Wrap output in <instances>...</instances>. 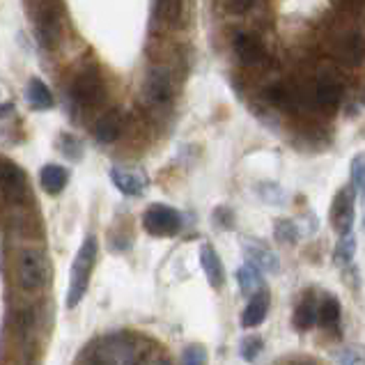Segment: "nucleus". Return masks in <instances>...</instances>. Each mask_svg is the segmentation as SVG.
I'll use <instances>...</instances> for the list:
<instances>
[{
    "instance_id": "nucleus-31",
    "label": "nucleus",
    "mask_w": 365,
    "mask_h": 365,
    "mask_svg": "<svg viewBox=\"0 0 365 365\" xmlns=\"http://www.w3.org/2000/svg\"><path fill=\"white\" fill-rule=\"evenodd\" d=\"M214 216H216V225H221V227H225V230H232L235 227V214H232V210L230 207H218V210L214 212Z\"/></svg>"
},
{
    "instance_id": "nucleus-17",
    "label": "nucleus",
    "mask_w": 365,
    "mask_h": 365,
    "mask_svg": "<svg viewBox=\"0 0 365 365\" xmlns=\"http://www.w3.org/2000/svg\"><path fill=\"white\" fill-rule=\"evenodd\" d=\"M67 182H69V170L62 168V165L48 163L39 173V184L48 195H58L60 191H65Z\"/></svg>"
},
{
    "instance_id": "nucleus-26",
    "label": "nucleus",
    "mask_w": 365,
    "mask_h": 365,
    "mask_svg": "<svg viewBox=\"0 0 365 365\" xmlns=\"http://www.w3.org/2000/svg\"><path fill=\"white\" fill-rule=\"evenodd\" d=\"M349 175H351V184H354V189H356V191L365 197V152L356 154V156H354V159H351Z\"/></svg>"
},
{
    "instance_id": "nucleus-21",
    "label": "nucleus",
    "mask_w": 365,
    "mask_h": 365,
    "mask_svg": "<svg viewBox=\"0 0 365 365\" xmlns=\"http://www.w3.org/2000/svg\"><path fill=\"white\" fill-rule=\"evenodd\" d=\"M237 283H239V289H242V294H246V297H255L257 292L267 289L262 274H259V269H255L253 264L237 269Z\"/></svg>"
},
{
    "instance_id": "nucleus-15",
    "label": "nucleus",
    "mask_w": 365,
    "mask_h": 365,
    "mask_svg": "<svg viewBox=\"0 0 365 365\" xmlns=\"http://www.w3.org/2000/svg\"><path fill=\"white\" fill-rule=\"evenodd\" d=\"M124 131V113L120 108H110L95 122V138L103 145L120 140Z\"/></svg>"
},
{
    "instance_id": "nucleus-6",
    "label": "nucleus",
    "mask_w": 365,
    "mask_h": 365,
    "mask_svg": "<svg viewBox=\"0 0 365 365\" xmlns=\"http://www.w3.org/2000/svg\"><path fill=\"white\" fill-rule=\"evenodd\" d=\"M69 95L74 99L76 106L83 108H95L101 106L106 99V83H103L101 74L95 67H88L76 74L74 83L69 88Z\"/></svg>"
},
{
    "instance_id": "nucleus-33",
    "label": "nucleus",
    "mask_w": 365,
    "mask_h": 365,
    "mask_svg": "<svg viewBox=\"0 0 365 365\" xmlns=\"http://www.w3.org/2000/svg\"><path fill=\"white\" fill-rule=\"evenodd\" d=\"M292 365H317V363H312L310 359H294V361H292Z\"/></svg>"
},
{
    "instance_id": "nucleus-14",
    "label": "nucleus",
    "mask_w": 365,
    "mask_h": 365,
    "mask_svg": "<svg viewBox=\"0 0 365 365\" xmlns=\"http://www.w3.org/2000/svg\"><path fill=\"white\" fill-rule=\"evenodd\" d=\"M110 180L115 184V189L124 195H140L148 186V177L140 170L133 168H124V165H113L110 168Z\"/></svg>"
},
{
    "instance_id": "nucleus-7",
    "label": "nucleus",
    "mask_w": 365,
    "mask_h": 365,
    "mask_svg": "<svg viewBox=\"0 0 365 365\" xmlns=\"http://www.w3.org/2000/svg\"><path fill=\"white\" fill-rule=\"evenodd\" d=\"M143 227L152 237H173L182 230V214L168 205H150L143 214Z\"/></svg>"
},
{
    "instance_id": "nucleus-24",
    "label": "nucleus",
    "mask_w": 365,
    "mask_h": 365,
    "mask_svg": "<svg viewBox=\"0 0 365 365\" xmlns=\"http://www.w3.org/2000/svg\"><path fill=\"white\" fill-rule=\"evenodd\" d=\"M354 253H356V237H354V232L342 235L336 246V253H333V262L338 267H347V264H351Z\"/></svg>"
},
{
    "instance_id": "nucleus-19",
    "label": "nucleus",
    "mask_w": 365,
    "mask_h": 365,
    "mask_svg": "<svg viewBox=\"0 0 365 365\" xmlns=\"http://www.w3.org/2000/svg\"><path fill=\"white\" fill-rule=\"evenodd\" d=\"M200 264L207 280H210L212 287H221L223 285V264H221V257H218L216 248L212 244H205L200 248Z\"/></svg>"
},
{
    "instance_id": "nucleus-22",
    "label": "nucleus",
    "mask_w": 365,
    "mask_h": 365,
    "mask_svg": "<svg viewBox=\"0 0 365 365\" xmlns=\"http://www.w3.org/2000/svg\"><path fill=\"white\" fill-rule=\"evenodd\" d=\"M340 317H342V310H340V301L336 297H327L324 301L319 304L317 308V322L324 329L333 331L340 327Z\"/></svg>"
},
{
    "instance_id": "nucleus-2",
    "label": "nucleus",
    "mask_w": 365,
    "mask_h": 365,
    "mask_svg": "<svg viewBox=\"0 0 365 365\" xmlns=\"http://www.w3.org/2000/svg\"><path fill=\"white\" fill-rule=\"evenodd\" d=\"M95 262H97V239L90 235V237H86V242L81 244L74 262H71L69 289H67V308H76L83 301V297H86Z\"/></svg>"
},
{
    "instance_id": "nucleus-8",
    "label": "nucleus",
    "mask_w": 365,
    "mask_h": 365,
    "mask_svg": "<svg viewBox=\"0 0 365 365\" xmlns=\"http://www.w3.org/2000/svg\"><path fill=\"white\" fill-rule=\"evenodd\" d=\"M333 56L345 67H361L365 62V33L359 28H347L338 33L333 41Z\"/></svg>"
},
{
    "instance_id": "nucleus-5",
    "label": "nucleus",
    "mask_w": 365,
    "mask_h": 365,
    "mask_svg": "<svg viewBox=\"0 0 365 365\" xmlns=\"http://www.w3.org/2000/svg\"><path fill=\"white\" fill-rule=\"evenodd\" d=\"M28 9H35L33 26H35V37L39 41V46L44 51H56L62 39V26L58 16L60 5L35 3V5H28Z\"/></svg>"
},
{
    "instance_id": "nucleus-16",
    "label": "nucleus",
    "mask_w": 365,
    "mask_h": 365,
    "mask_svg": "<svg viewBox=\"0 0 365 365\" xmlns=\"http://www.w3.org/2000/svg\"><path fill=\"white\" fill-rule=\"evenodd\" d=\"M269 306H271V297H269L267 289L257 292L255 297H250L248 306H246L244 315H242V327L244 329H253V327L262 324V322L267 319V315H269Z\"/></svg>"
},
{
    "instance_id": "nucleus-13",
    "label": "nucleus",
    "mask_w": 365,
    "mask_h": 365,
    "mask_svg": "<svg viewBox=\"0 0 365 365\" xmlns=\"http://www.w3.org/2000/svg\"><path fill=\"white\" fill-rule=\"evenodd\" d=\"M232 53L235 58L242 62L244 67H255V65H262L264 62V48L259 44V39L253 37L250 33H244V30H239V33L232 35Z\"/></svg>"
},
{
    "instance_id": "nucleus-34",
    "label": "nucleus",
    "mask_w": 365,
    "mask_h": 365,
    "mask_svg": "<svg viewBox=\"0 0 365 365\" xmlns=\"http://www.w3.org/2000/svg\"><path fill=\"white\" fill-rule=\"evenodd\" d=\"M154 365H173V363H170L168 359H156V361H154Z\"/></svg>"
},
{
    "instance_id": "nucleus-29",
    "label": "nucleus",
    "mask_w": 365,
    "mask_h": 365,
    "mask_svg": "<svg viewBox=\"0 0 365 365\" xmlns=\"http://www.w3.org/2000/svg\"><path fill=\"white\" fill-rule=\"evenodd\" d=\"M182 365H207V349L193 342L182 351Z\"/></svg>"
},
{
    "instance_id": "nucleus-4",
    "label": "nucleus",
    "mask_w": 365,
    "mask_h": 365,
    "mask_svg": "<svg viewBox=\"0 0 365 365\" xmlns=\"http://www.w3.org/2000/svg\"><path fill=\"white\" fill-rule=\"evenodd\" d=\"M143 99L148 106L156 110L170 108L175 99V81L173 71L165 65H152L143 81Z\"/></svg>"
},
{
    "instance_id": "nucleus-23",
    "label": "nucleus",
    "mask_w": 365,
    "mask_h": 365,
    "mask_svg": "<svg viewBox=\"0 0 365 365\" xmlns=\"http://www.w3.org/2000/svg\"><path fill=\"white\" fill-rule=\"evenodd\" d=\"M264 99L271 103V106L287 110L292 106V90L285 86V83H271V86H267V90H264Z\"/></svg>"
},
{
    "instance_id": "nucleus-11",
    "label": "nucleus",
    "mask_w": 365,
    "mask_h": 365,
    "mask_svg": "<svg viewBox=\"0 0 365 365\" xmlns=\"http://www.w3.org/2000/svg\"><path fill=\"white\" fill-rule=\"evenodd\" d=\"M242 248L248 257V264H253L259 271H267V274H276L278 271L280 267L278 255L267 242H259V239H253V237H244Z\"/></svg>"
},
{
    "instance_id": "nucleus-28",
    "label": "nucleus",
    "mask_w": 365,
    "mask_h": 365,
    "mask_svg": "<svg viewBox=\"0 0 365 365\" xmlns=\"http://www.w3.org/2000/svg\"><path fill=\"white\" fill-rule=\"evenodd\" d=\"M340 365H365V347L363 345H351L345 347L338 354Z\"/></svg>"
},
{
    "instance_id": "nucleus-32",
    "label": "nucleus",
    "mask_w": 365,
    "mask_h": 365,
    "mask_svg": "<svg viewBox=\"0 0 365 365\" xmlns=\"http://www.w3.org/2000/svg\"><path fill=\"white\" fill-rule=\"evenodd\" d=\"M253 7H255V3H225V9H230L235 14H244Z\"/></svg>"
},
{
    "instance_id": "nucleus-10",
    "label": "nucleus",
    "mask_w": 365,
    "mask_h": 365,
    "mask_svg": "<svg viewBox=\"0 0 365 365\" xmlns=\"http://www.w3.org/2000/svg\"><path fill=\"white\" fill-rule=\"evenodd\" d=\"M0 191L12 202H24L30 195V186H28V175L21 165L3 159L0 161Z\"/></svg>"
},
{
    "instance_id": "nucleus-9",
    "label": "nucleus",
    "mask_w": 365,
    "mask_h": 365,
    "mask_svg": "<svg viewBox=\"0 0 365 365\" xmlns=\"http://www.w3.org/2000/svg\"><path fill=\"white\" fill-rule=\"evenodd\" d=\"M342 95H345V83L342 78L331 69H322L315 81V101L322 110L333 113L342 101Z\"/></svg>"
},
{
    "instance_id": "nucleus-27",
    "label": "nucleus",
    "mask_w": 365,
    "mask_h": 365,
    "mask_svg": "<svg viewBox=\"0 0 365 365\" xmlns=\"http://www.w3.org/2000/svg\"><path fill=\"white\" fill-rule=\"evenodd\" d=\"M58 143H60V152L65 154L67 159L78 161L81 156H83V145H81V140L76 138V135H71V133H62Z\"/></svg>"
},
{
    "instance_id": "nucleus-12",
    "label": "nucleus",
    "mask_w": 365,
    "mask_h": 365,
    "mask_svg": "<svg viewBox=\"0 0 365 365\" xmlns=\"http://www.w3.org/2000/svg\"><path fill=\"white\" fill-rule=\"evenodd\" d=\"M331 225L336 227L340 235H349L354 225V189L345 186L333 197L331 205Z\"/></svg>"
},
{
    "instance_id": "nucleus-18",
    "label": "nucleus",
    "mask_w": 365,
    "mask_h": 365,
    "mask_svg": "<svg viewBox=\"0 0 365 365\" xmlns=\"http://www.w3.org/2000/svg\"><path fill=\"white\" fill-rule=\"evenodd\" d=\"M317 301H315V294L312 292H306L304 297H301L299 306L294 310V317H292V324H294V329L299 331H308L315 327L317 322Z\"/></svg>"
},
{
    "instance_id": "nucleus-25",
    "label": "nucleus",
    "mask_w": 365,
    "mask_h": 365,
    "mask_svg": "<svg viewBox=\"0 0 365 365\" xmlns=\"http://www.w3.org/2000/svg\"><path fill=\"white\" fill-rule=\"evenodd\" d=\"M274 237L278 239L280 244H297L299 239V230L297 225L289 221V218H278L276 225H274Z\"/></svg>"
},
{
    "instance_id": "nucleus-1",
    "label": "nucleus",
    "mask_w": 365,
    "mask_h": 365,
    "mask_svg": "<svg viewBox=\"0 0 365 365\" xmlns=\"http://www.w3.org/2000/svg\"><path fill=\"white\" fill-rule=\"evenodd\" d=\"M148 354L127 333H115L88 347L86 365H143Z\"/></svg>"
},
{
    "instance_id": "nucleus-3",
    "label": "nucleus",
    "mask_w": 365,
    "mask_h": 365,
    "mask_svg": "<svg viewBox=\"0 0 365 365\" xmlns=\"http://www.w3.org/2000/svg\"><path fill=\"white\" fill-rule=\"evenodd\" d=\"M53 278V264L39 248H26L19 255V285L26 292L44 289Z\"/></svg>"
},
{
    "instance_id": "nucleus-30",
    "label": "nucleus",
    "mask_w": 365,
    "mask_h": 365,
    "mask_svg": "<svg viewBox=\"0 0 365 365\" xmlns=\"http://www.w3.org/2000/svg\"><path fill=\"white\" fill-rule=\"evenodd\" d=\"M259 351H262V338H259V336H248V338L242 340L239 354H242L244 361H255V356Z\"/></svg>"
},
{
    "instance_id": "nucleus-20",
    "label": "nucleus",
    "mask_w": 365,
    "mask_h": 365,
    "mask_svg": "<svg viewBox=\"0 0 365 365\" xmlns=\"http://www.w3.org/2000/svg\"><path fill=\"white\" fill-rule=\"evenodd\" d=\"M26 99L35 110H51L53 108V95L41 78H30L26 88Z\"/></svg>"
}]
</instances>
